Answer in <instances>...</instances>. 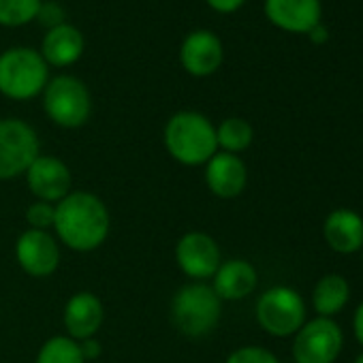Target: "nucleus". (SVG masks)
I'll use <instances>...</instances> for the list:
<instances>
[{"label": "nucleus", "mask_w": 363, "mask_h": 363, "mask_svg": "<svg viewBox=\"0 0 363 363\" xmlns=\"http://www.w3.org/2000/svg\"><path fill=\"white\" fill-rule=\"evenodd\" d=\"M252 137H255V130L244 118H227L216 128L218 147L229 154H240L248 150L252 143Z\"/></svg>", "instance_id": "20"}, {"label": "nucleus", "mask_w": 363, "mask_h": 363, "mask_svg": "<svg viewBox=\"0 0 363 363\" xmlns=\"http://www.w3.org/2000/svg\"><path fill=\"white\" fill-rule=\"evenodd\" d=\"M259 276L252 263L244 259H231L220 263L214 274V293L225 301H238L248 297L257 289Z\"/></svg>", "instance_id": "16"}, {"label": "nucleus", "mask_w": 363, "mask_h": 363, "mask_svg": "<svg viewBox=\"0 0 363 363\" xmlns=\"http://www.w3.org/2000/svg\"><path fill=\"white\" fill-rule=\"evenodd\" d=\"M179 60L186 73L195 77H208L216 73L225 60V50L220 39L210 30L191 33L179 50Z\"/></svg>", "instance_id": "12"}, {"label": "nucleus", "mask_w": 363, "mask_h": 363, "mask_svg": "<svg viewBox=\"0 0 363 363\" xmlns=\"http://www.w3.org/2000/svg\"><path fill=\"white\" fill-rule=\"evenodd\" d=\"M267 20L295 35H308L320 24V0H265Z\"/></svg>", "instance_id": "15"}, {"label": "nucleus", "mask_w": 363, "mask_h": 363, "mask_svg": "<svg viewBox=\"0 0 363 363\" xmlns=\"http://www.w3.org/2000/svg\"><path fill=\"white\" fill-rule=\"evenodd\" d=\"M325 242L340 255H350L363 248V218L352 210H333L323 225Z\"/></svg>", "instance_id": "17"}, {"label": "nucleus", "mask_w": 363, "mask_h": 363, "mask_svg": "<svg viewBox=\"0 0 363 363\" xmlns=\"http://www.w3.org/2000/svg\"><path fill=\"white\" fill-rule=\"evenodd\" d=\"M206 3L218 13H233L246 3V0H206Z\"/></svg>", "instance_id": "26"}, {"label": "nucleus", "mask_w": 363, "mask_h": 363, "mask_svg": "<svg viewBox=\"0 0 363 363\" xmlns=\"http://www.w3.org/2000/svg\"><path fill=\"white\" fill-rule=\"evenodd\" d=\"M175 261L191 280L203 282L208 278H214L216 269L223 263V257L212 235L191 231L182 235L179 242L175 244Z\"/></svg>", "instance_id": "9"}, {"label": "nucleus", "mask_w": 363, "mask_h": 363, "mask_svg": "<svg viewBox=\"0 0 363 363\" xmlns=\"http://www.w3.org/2000/svg\"><path fill=\"white\" fill-rule=\"evenodd\" d=\"M30 193L37 197V201L58 203L71 193V169L56 156H37L28 171L24 173Z\"/></svg>", "instance_id": "11"}, {"label": "nucleus", "mask_w": 363, "mask_h": 363, "mask_svg": "<svg viewBox=\"0 0 363 363\" xmlns=\"http://www.w3.org/2000/svg\"><path fill=\"white\" fill-rule=\"evenodd\" d=\"M48 86V62L30 48L0 54V92L13 101H30Z\"/></svg>", "instance_id": "4"}, {"label": "nucleus", "mask_w": 363, "mask_h": 363, "mask_svg": "<svg viewBox=\"0 0 363 363\" xmlns=\"http://www.w3.org/2000/svg\"><path fill=\"white\" fill-rule=\"evenodd\" d=\"M43 107L48 118L62 128H79L88 122L92 101L88 88L71 75L48 82L43 90Z\"/></svg>", "instance_id": "5"}, {"label": "nucleus", "mask_w": 363, "mask_h": 363, "mask_svg": "<svg viewBox=\"0 0 363 363\" xmlns=\"http://www.w3.org/2000/svg\"><path fill=\"white\" fill-rule=\"evenodd\" d=\"M16 259L28 276L48 278L60 265V248L50 231L28 229L16 242Z\"/></svg>", "instance_id": "10"}, {"label": "nucleus", "mask_w": 363, "mask_h": 363, "mask_svg": "<svg viewBox=\"0 0 363 363\" xmlns=\"http://www.w3.org/2000/svg\"><path fill=\"white\" fill-rule=\"evenodd\" d=\"M164 147L173 160L199 167L206 164L216 152V126L199 111H177L164 126Z\"/></svg>", "instance_id": "2"}, {"label": "nucleus", "mask_w": 363, "mask_h": 363, "mask_svg": "<svg viewBox=\"0 0 363 363\" xmlns=\"http://www.w3.org/2000/svg\"><path fill=\"white\" fill-rule=\"evenodd\" d=\"M109 212L105 203L84 191H71L62 201L56 203L54 231L58 240L77 252L96 250L109 235Z\"/></svg>", "instance_id": "1"}, {"label": "nucleus", "mask_w": 363, "mask_h": 363, "mask_svg": "<svg viewBox=\"0 0 363 363\" xmlns=\"http://www.w3.org/2000/svg\"><path fill=\"white\" fill-rule=\"evenodd\" d=\"M37 363H86L79 342L71 340L69 335H54L50 337L37 354Z\"/></svg>", "instance_id": "21"}, {"label": "nucleus", "mask_w": 363, "mask_h": 363, "mask_svg": "<svg viewBox=\"0 0 363 363\" xmlns=\"http://www.w3.org/2000/svg\"><path fill=\"white\" fill-rule=\"evenodd\" d=\"M248 169L238 154L216 152L206 162V184L220 199L240 197L246 189Z\"/></svg>", "instance_id": "13"}, {"label": "nucleus", "mask_w": 363, "mask_h": 363, "mask_svg": "<svg viewBox=\"0 0 363 363\" xmlns=\"http://www.w3.org/2000/svg\"><path fill=\"white\" fill-rule=\"evenodd\" d=\"M223 299L210 284L191 282L182 286L171 299V320L179 333L201 337L214 331L220 320Z\"/></svg>", "instance_id": "3"}, {"label": "nucleus", "mask_w": 363, "mask_h": 363, "mask_svg": "<svg viewBox=\"0 0 363 363\" xmlns=\"http://www.w3.org/2000/svg\"><path fill=\"white\" fill-rule=\"evenodd\" d=\"M227 363H280L278 357L261 346H242L233 350L227 359Z\"/></svg>", "instance_id": "24"}, {"label": "nucleus", "mask_w": 363, "mask_h": 363, "mask_svg": "<svg viewBox=\"0 0 363 363\" xmlns=\"http://www.w3.org/2000/svg\"><path fill=\"white\" fill-rule=\"evenodd\" d=\"M82 54H84V37L75 26L60 24L48 30L41 48V56L48 65L71 67L82 58Z\"/></svg>", "instance_id": "18"}, {"label": "nucleus", "mask_w": 363, "mask_h": 363, "mask_svg": "<svg viewBox=\"0 0 363 363\" xmlns=\"http://www.w3.org/2000/svg\"><path fill=\"white\" fill-rule=\"evenodd\" d=\"M39 150V137L28 122L18 118L0 120V179L24 175Z\"/></svg>", "instance_id": "7"}, {"label": "nucleus", "mask_w": 363, "mask_h": 363, "mask_svg": "<svg viewBox=\"0 0 363 363\" xmlns=\"http://www.w3.org/2000/svg\"><path fill=\"white\" fill-rule=\"evenodd\" d=\"M352 329H354V337L359 340V344L363 346V301L359 303L354 318H352Z\"/></svg>", "instance_id": "29"}, {"label": "nucleus", "mask_w": 363, "mask_h": 363, "mask_svg": "<svg viewBox=\"0 0 363 363\" xmlns=\"http://www.w3.org/2000/svg\"><path fill=\"white\" fill-rule=\"evenodd\" d=\"M354 363H363V352H361V354H359V357L354 359Z\"/></svg>", "instance_id": "30"}, {"label": "nucleus", "mask_w": 363, "mask_h": 363, "mask_svg": "<svg viewBox=\"0 0 363 363\" xmlns=\"http://www.w3.org/2000/svg\"><path fill=\"white\" fill-rule=\"evenodd\" d=\"M39 20L48 24V28H56L62 22V9L58 5H43L41 11H39Z\"/></svg>", "instance_id": "25"}, {"label": "nucleus", "mask_w": 363, "mask_h": 363, "mask_svg": "<svg viewBox=\"0 0 363 363\" xmlns=\"http://www.w3.org/2000/svg\"><path fill=\"white\" fill-rule=\"evenodd\" d=\"M79 348H82V354L86 361H94L101 357V344L94 340V337H88L84 342H79Z\"/></svg>", "instance_id": "27"}, {"label": "nucleus", "mask_w": 363, "mask_h": 363, "mask_svg": "<svg viewBox=\"0 0 363 363\" xmlns=\"http://www.w3.org/2000/svg\"><path fill=\"white\" fill-rule=\"evenodd\" d=\"M257 320L269 335H293L306 323V303L295 289L272 286L257 301Z\"/></svg>", "instance_id": "6"}, {"label": "nucleus", "mask_w": 363, "mask_h": 363, "mask_svg": "<svg viewBox=\"0 0 363 363\" xmlns=\"http://www.w3.org/2000/svg\"><path fill=\"white\" fill-rule=\"evenodd\" d=\"M350 286L344 276L340 274H327L323 276L312 293V306L323 318H331L333 314L342 312L348 303Z\"/></svg>", "instance_id": "19"}, {"label": "nucleus", "mask_w": 363, "mask_h": 363, "mask_svg": "<svg viewBox=\"0 0 363 363\" xmlns=\"http://www.w3.org/2000/svg\"><path fill=\"white\" fill-rule=\"evenodd\" d=\"M308 37H310V41H312V43H316V45H325V43L329 41V30H327L323 24H318V26H314V28L308 33Z\"/></svg>", "instance_id": "28"}, {"label": "nucleus", "mask_w": 363, "mask_h": 363, "mask_svg": "<svg viewBox=\"0 0 363 363\" xmlns=\"http://www.w3.org/2000/svg\"><path fill=\"white\" fill-rule=\"evenodd\" d=\"M54 218H56V206L48 203V201H35L26 210V220H28L30 229L50 231V229H54Z\"/></svg>", "instance_id": "23"}, {"label": "nucleus", "mask_w": 363, "mask_h": 363, "mask_svg": "<svg viewBox=\"0 0 363 363\" xmlns=\"http://www.w3.org/2000/svg\"><path fill=\"white\" fill-rule=\"evenodd\" d=\"M43 0H0V26H24L39 18Z\"/></svg>", "instance_id": "22"}, {"label": "nucleus", "mask_w": 363, "mask_h": 363, "mask_svg": "<svg viewBox=\"0 0 363 363\" xmlns=\"http://www.w3.org/2000/svg\"><path fill=\"white\" fill-rule=\"evenodd\" d=\"M344 333L331 318H314L303 323L295 333L293 359L295 363H333L342 350Z\"/></svg>", "instance_id": "8"}, {"label": "nucleus", "mask_w": 363, "mask_h": 363, "mask_svg": "<svg viewBox=\"0 0 363 363\" xmlns=\"http://www.w3.org/2000/svg\"><path fill=\"white\" fill-rule=\"evenodd\" d=\"M62 320L71 340L84 342L88 337H94L105 320L103 301L90 291H79L67 301Z\"/></svg>", "instance_id": "14"}]
</instances>
